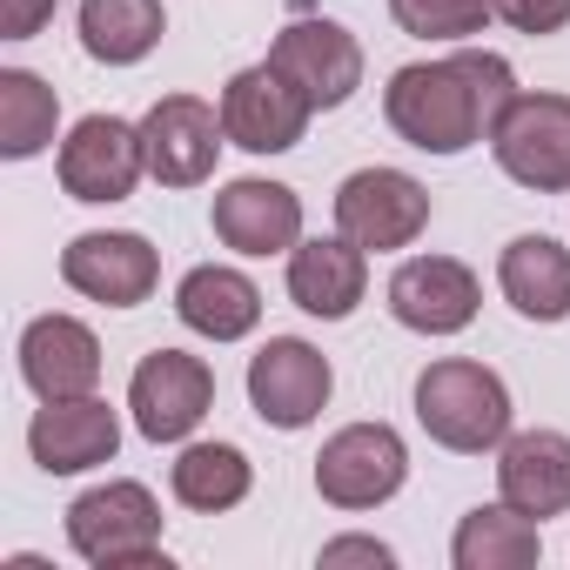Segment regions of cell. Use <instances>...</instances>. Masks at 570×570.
<instances>
[{"instance_id": "10", "label": "cell", "mask_w": 570, "mask_h": 570, "mask_svg": "<svg viewBox=\"0 0 570 570\" xmlns=\"http://www.w3.org/2000/svg\"><path fill=\"white\" fill-rule=\"evenodd\" d=\"M208 403H215V370L188 350H148L128 383V410L148 443H181L208 416Z\"/></svg>"}, {"instance_id": "6", "label": "cell", "mask_w": 570, "mask_h": 570, "mask_svg": "<svg viewBox=\"0 0 570 570\" xmlns=\"http://www.w3.org/2000/svg\"><path fill=\"white\" fill-rule=\"evenodd\" d=\"M330 390H336V370H330V356H323L316 343H303V336H268V343L248 356V403H255V416L275 423V430H309V423L323 416Z\"/></svg>"}, {"instance_id": "22", "label": "cell", "mask_w": 570, "mask_h": 570, "mask_svg": "<svg viewBox=\"0 0 570 570\" xmlns=\"http://www.w3.org/2000/svg\"><path fill=\"white\" fill-rule=\"evenodd\" d=\"M450 557L456 570H530L543 557V537H537V517H523L517 503H476L456 523Z\"/></svg>"}, {"instance_id": "3", "label": "cell", "mask_w": 570, "mask_h": 570, "mask_svg": "<svg viewBox=\"0 0 570 570\" xmlns=\"http://www.w3.org/2000/svg\"><path fill=\"white\" fill-rule=\"evenodd\" d=\"M68 543L75 557L101 570H148L161 563V503L148 483H101L68 503Z\"/></svg>"}, {"instance_id": "12", "label": "cell", "mask_w": 570, "mask_h": 570, "mask_svg": "<svg viewBox=\"0 0 570 570\" xmlns=\"http://www.w3.org/2000/svg\"><path fill=\"white\" fill-rule=\"evenodd\" d=\"M268 68H282L309 108H343L363 88V48L343 21H289L268 41Z\"/></svg>"}, {"instance_id": "19", "label": "cell", "mask_w": 570, "mask_h": 570, "mask_svg": "<svg viewBox=\"0 0 570 570\" xmlns=\"http://www.w3.org/2000/svg\"><path fill=\"white\" fill-rule=\"evenodd\" d=\"M497 490L523 517L570 510V436L563 430H517L497 443Z\"/></svg>"}, {"instance_id": "11", "label": "cell", "mask_w": 570, "mask_h": 570, "mask_svg": "<svg viewBox=\"0 0 570 570\" xmlns=\"http://www.w3.org/2000/svg\"><path fill=\"white\" fill-rule=\"evenodd\" d=\"M309 101H303V88L282 75V68H242L228 88H222V128H228V141L235 148H248V155H282V148H296L303 141V128H309Z\"/></svg>"}, {"instance_id": "16", "label": "cell", "mask_w": 570, "mask_h": 570, "mask_svg": "<svg viewBox=\"0 0 570 570\" xmlns=\"http://www.w3.org/2000/svg\"><path fill=\"white\" fill-rule=\"evenodd\" d=\"M208 222L235 255H282L303 242V195L282 181H262V175H242L215 195Z\"/></svg>"}, {"instance_id": "4", "label": "cell", "mask_w": 570, "mask_h": 570, "mask_svg": "<svg viewBox=\"0 0 570 570\" xmlns=\"http://www.w3.org/2000/svg\"><path fill=\"white\" fill-rule=\"evenodd\" d=\"M490 155L537 195H570V95H510L490 128Z\"/></svg>"}, {"instance_id": "1", "label": "cell", "mask_w": 570, "mask_h": 570, "mask_svg": "<svg viewBox=\"0 0 570 570\" xmlns=\"http://www.w3.org/2000/svg\"><path fill=\"white\" fill-rule=\"evenodd\" d=\"M517 95V75L503 55H483V48H463V55H443V61H410L390 75L383 88V115L390 128L423 148V155H463L476 141H490L497 115L510 108Z\"/></svg>"}, {"instance_id": "15", "label": "cell", "mask_w": 570, "mask_h": 570, "mask_svg": "<svg viewBox=\"0 0 570 570\" xmlns=\"http://www.w3.org/2000/svg\"><path fill=\"white\" fill-rule=\"evenodd\" d=\"M28 450L48 476H81L95 463H115L121 450V416L101 396H55L35 423H28Z\"/></svg>"}, {"instance_id": "5", "label": "cell", "mask_w": 570, "mask_h": 570, "mask_svg": "<svg viewBox=\"0 0 570 570\" xmlns=\"http://www.w3.org/2000/svg\"><path fill=\"white\" fill-rule=\"evenodd\" d=\"M403 476H410V450L390 423H350L316 456V490L336 510H376L403 490Z\"/></svg>"}, {"instance_id": "25", "label": "cell", "mask_w": 570, "mask_h": 570, "mask_svg": "<svg viewBox=\"0 0 570 570\" xmlns=\"http://www.w3.org/2000/svg\"><path fill=\"white\" fill-rule=\"evenodd\" d=\"M55 121H61V101L41 75L28 68H0V155L8 161H28L55 141Z\"/></svg>"}, {"instance_id": "20", "label": "cell", "mask_w": 570, "mask_h": 570, "mask_svg": "<svg viewBox=\"0 0 570 570\" xmlns=\"http://www.w3.org/2000/svg\"><path fill=\"white\" fill-rule=\"evenodd\" d=\"M175 316L208 336V343H242L255 323H262V289L242 275V268H222V262H202L181 275L175 289Z\"/></svg>"}, {"instance_id": "17", "label": "cell", "mask_w": 570, "mask_h": 570, "mask_svg": "<svg viewBox=\"0 0 570 570\" xmlns=\"http://www.w3.org/2000/svg\"><path fill=\"white\" fill-rule=\"evenodd\" d=\"M370 289V248L350 242V235H316V242H296L289 248V296L296 309L323 316V323H343Z\"/></svg>"}, {"instance_id": "21", "label": "cell", "mask_w": 570, "mask_h": 570, "mask_svg": "<svg viewBox=\"0 0 570 570\" xmlns=\"http://www.w3.org/2000/svg\"><path fill=\"white\" fill-rule=\"evenodd\" d=\"M497 289L510 296L517 316L563 323L570 316V248L557 235H517L497 262Z\"/></svg>"}, {"instance_id": "27", "label": "cell", "mask_w": 570, "mask_h": 570, "mask_svg": "<svg viewBox=\"0 0 570 570\" xmlns=\"http://www.w3.org/2000/svg\"><path fill=\"white\" fill-rule=\"evenodd\" d=\"M497 21H510L517 35H557L570 21V0H490Z\"/></svg>"}, {"instance_id": "18", "label": "cell", "mask_w": 570, "mask_h": 570, "mask_svg": "<svg viewBox=\"0 0 570 570\" xmlns=\"http://www.w3.org/2000/svg\"><path fill=\"white\" fill-rule=\"evenodd\" d=\"M21 376L41 403L55 396H95L101 383V343L75 316H35L21 336Z\"/></svg>"}, {"instance_id": "23", "label": "cell", "mask_w": 570, "mask_h": 570, "mask_svg": "<svg viewBox=\"0 0 570 570\" xmlns=\"http://www.w3.org/2000/svg\"><path fill=\"white\" fill-rule=\"evenodd\" d=\"M161 28V0H81V48L108 68H135L141 55H155Z\"/></svg>"}, {"instance_id": "29", "label": "cell", "mask_w": 570, "mask_h": 570, "mask_svg": "<svg viewBox=\"0 0 570 570\" xmlns=\"http://www.w3.org/2000/svg\"><path fill=\"white\" fill-rule=\"evenodd\" d=\"M323 563H396L390 557V543H376V537H336V543H323Z\"/></svg>"}, {"instance_id": "8", "label": "cell", "mask_w": 570, "mask_h": 570, "mask_svg": "<svg viewBox=\"0 0 570 570\" xmlns=\"http://www.w3.org/2000/svg\"><path fill=\"white\" fill-rule=\"evenodd\" d=\"M141 148H148V175L161 188H202L228 148L222 108H208L195 95H161L141 115Z\"/></svg>"}, {"instance_id": "9", "label": "cell", "mask_w": 570, "mask_h": 570, "mask_svg": "<svg viewBox=\"0 0 570 570\" xmlns=\"http://www.w3.org/2000/svg\"><path fill=\"white\" fill-rule=\"evenodd\" d=\"M336 228L363 248H410L430 228V188L403 168H356L336 188Z\"/></svg>"}, {"instance_id": "2", "label": "cell", "mask_w": 570, "mask_h": 570, "mask_svg": "<svg viewBox=\"0 0 570 570\" xmlns=\"http://www.w3.org/2000/svg\"><path fill=\"white\" fill-rule=\"evenodd\" d=\"M416 423L456 450V456H483L510 436V390L497 370L470 363V356H443L416 376Z\"/></svg>"}, {"instance_id": "13", "label": "cell", "mask_w": 570, "mask_h": 570, "mask_svg": "<svg viewBox=\"0 0 570 570\" xmlns=\"http://www.w3.org/2000/svg\"><path fill=\"white\" fill-rule=\"evenodd\" d=\"M141 175H148L141 128H128L121 115H88L61 141V188L75 202H128Z\"/></svg>"}, {"instance_id": "28", "label": "cell", "mask_w": 570, "mask_h": 570, "mask_svg": "<svg viewBox=\"0 0 570 570\" xmlns=\"http://www.w3.org/2000/svg\"><path fill=\"white\" fill-rule=\"evenodd\" d=\"M55 21V0H0V35L8 41H35Z\"/></svg>"}, {"instance_id": "26", "label": "cell", "mask_w": 570, "mask_h": 570, "mask_svg": "<svg viewBox=\"0 0 570 570\" xmlns=\"http://www.w3.org/2000/svg\"><path fill=\"white\" fill-rule=\"evenodd\" d=\"M390 14L416 41H470L490 28V0H390Z\"/></svg>"}, {"instance_id": "14", "label": "cell", "mask_w": 570, "mask_h": 570, "mask_svg": "<svg viewBox=\"0 0 570 570\" xmlns=\"http://www.w3.org/2000/svg\"><path fill=\"white\" fill-rule=\"evenodd\" d=\"M476 275L456 262V255H410L396 275H390V316L416 336H456L476 323Z\"/></svg>"}, {"instance_id": "7", "label": "cell", "mask_w": 570, "mask_h": 570, "mask_svg": "<svg viewBox=\"0 0 570 570\" xmlns=\"http://www.w3.org/2000/svg\"><path fill=\"white\" fill-rule=\"evenodd\" d=\"M61 282L88 303H108V309H135L155 296L161 282V255L148 235H128V228H95V235H75L61 248Z\"/></svg>"}, {"instance_id": "24", "label": "cell", "mask_w": 570, "mask_h": 570, "mask_svg": "<svg viewBox=\"0 0 570 570\" xmlns=\"http://www.w3.org/2000/svg\"><path fill=\"white\" fill-rule=\"evenodd\" d=\"M168 483H175V497H181L188 510L215 517V510H235V503L248 497L255 470H248V456H242L235 443H188V450L175 456Z\"/></svg>"}]
</instances>
